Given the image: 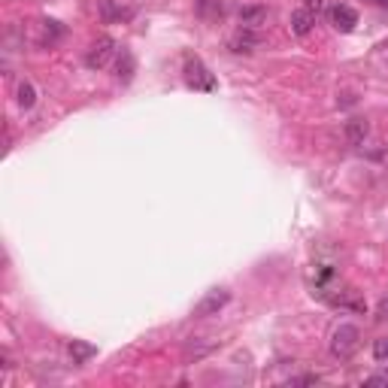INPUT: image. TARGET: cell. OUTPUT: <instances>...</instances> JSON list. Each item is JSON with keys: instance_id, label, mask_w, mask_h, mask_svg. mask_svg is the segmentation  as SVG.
I'll use <instances>...</instances> for the list:
<instances>
[{"instance_id": "cell-1", "label": "cell", "mask_w": 388, "mask_h": 388, "mask_svg": "<svg viewBox=\"0 0 388 388\" xmlns=\"http://www.w3.org/2000/svg\"><path fill=\"white\" fill-rule=\"evenodd\" d=\"M358 343H361V331H358V324L352 322H340L334 331H331V340H328V349L334 358H340V361H346V358L355 355Z\"/></svg>"}, {"instance_id": "cell-2", "label": "cell", "mask_w": 388, "mask_h": 388, "mask_svg": "<svg viewBox=\"0 0 388 388\" xmlns=\"http://www.w3.org/2000/svg\"><path fill=\"white\" fill-rule=\"evenodd\" d=\"M182 76H185V86L194 88V91H216V88H218L216 76L209 73V67L203 64L201 58H185Z\"/></svg>"}, {"instance_id": "cell-3", "label": "cell", "mask_w": 388, "mask_h": 388, "mask_svg": "<svg viewBox=\"0 0 388 388\" xmlns=\"http://www.w3.org/2000/svg\"><path fill=\"white\" fill-rule=\"evenodd\" d=\"M116 55H118V43H116V40H112V37H97L94 43H91L88 55H86V67L103 70V67H109L112 61H116Z\"/></svg>"}, {"instance_id": "cell-4", "label": "cell", "mask_w": 388, "mask_h": 388, "mask_svg": "<svg viewBox=\"0 0 388 388\" xmlns=\"http://www.w3.org/2000/svg\"><path fill=\"white\" fill-rule=\"evenodd\" d=\"M228 300H231L228 288H213V292H207L201 300H197L194 319H209V315H218L224 307H228Z\"/></svg>"}, {"instance_id": "cell-5", "label": "cell", "mask_w": 388, "mask_h": 388, "mask_svg": "<svg viewBox=\"0 0 388 388\" xmlns=\"http://www.w3.org/2000/svg\"><path fill=\"white\" fill-rule=\"evenodd\" d=\"M328 18L340 34H352L358 25V12H355V6H349V3H334L328 10Z\"/></svg>"}, {"instance_id": "cell-6", "label": "cell", "mask_w": 388, "mask_h": 388, "mask_svg": "<svg viewBox=\"0 0 388 388\" xmlns=\"http://www.w3.org/2000/svg\"><path fill=\"white\" fill-rule=\"evenodd\" d=\"M258 46H261V37H258V31H252V27H240L234 37L228 40V49L234 55H252Z\"/></svg>"}, {"instance_id": "cell-7", "label": "cell", "mask_w": 388, "mask_h": 388, "mask_svg": "<svg viewBox=\"0 0 388 388\" xmlns=\"http://www.w3.org/2000/svg\"><path fill=\"white\" fill-rule=\"evenodd\" d=\"M313 27H315V12H309L307 6H303V10H294L292 16H288V31H292L294 37H307Z\"/></svg>"}, {"instance_id": "cell-8", "label": "cell", "mask_w": 388, "mask_h": 388, "mask_svg": "<svg viewBox=\"0 0 388 388\" xmlns=\"http://www.w3.org/2000/svg\"><path fill=\"white\" fill-rule=\"evenodd\" d=\"M237 18H240V27H252V31H258V27L267 22V6H258V3L243 6Z\"/></svg>"}, {"instance_id": "cell-9", "label": "cell", "mask_w": 388, "mask_h": 388, "mask_svg": "<svg viewBox=\"0 0 388 388\" xmlns=\"http://www.w3.org/2000/svg\"><path fill=\"white\" fill-rule=\"evenodd\" d=\"M343 133H346V140H349V146H364L367 133H370V125H367V118H349Z\"/></svg>"}, {"instance_id": "cell-10", "label": "cell", "mask_w": 388, "mask_h": 388, "mask_svg": "<svg viewBox=\"0 0 388 388\" xmlns=\"http://www.w3.org/2000/svg\"><path fill=\"white\" fill-rule=\"evenodd\" d=\"M37 86H34L31 79H22L18 82V88H16V103L22 109H34V103H37Z\"/></svg>"}, {"instance_id": "cell-11", "label": "cell", "mask_w": 388, "mask_h": 388, "mask_svg": "<svg viewBox=\"0 0 388 388\" xmlns=\"http://www.w3.org/2000/svg\"><path fill=\"white\" fill-rule=\"evenodd\" d=\"M94 355H97V346H91L86 340H73V343H70V358H73V364H86Z\"/></svg>"}, {"instance_id": "cell-12", "label": "cell", "mask_w": 388, "mask_h": 388, "mask_svg": "<svg viewBox=\"0 0 388 388\" xmlns=\"http://www.w3.org/2000/svg\"><path fill=\"white\" fill-rule=\"evenodd\" d=\"M116 76L122 82H131L133 79V55L128 49H122V52L116 55Z\"/></svg>"}, {"instance_id": "cell-13", "label": "cell", "mask_w": 388, "mask_h": 388, "mask_svg": "<svg viewBox=\"0 0 388 388\" xmlns=\"http://www.w3.org/2000/svg\"><path fill=\"white\" fill-rule=\"evenodd\" d=\"M101 3V16L103 22H112V18H128L131 10H122V6H116V0H97Z\"/></svg>"}, {"instance_id": "cell-14", "label": "cell", "mask_w": 388, "mask_h": 388, "mask_svg": "<svg viewBox=\"0 0 388 388\" xmlns=\"http://www.w3.org/2000/svg\"><path fill=\"white\" fill-rule=\"evenodd\" d=\"M197 12L201 16H218L222 12V0H197Z\"/></svg>"}, {"instance_id": "cell-15", "label": "cell", "mask_w": 388, "mask_h": 388, "mask_svg": "<svg viewBox=\"0 0 388 388\" xmlns=\"http://www.w3.org/2000/svg\"><path fill=\"white\" fill-rule=\"evenodd\" d=\"M373 358H376V361H388V337H379V340L373 343Z\"/></svg>"}, {"instance_id": "cell-16", "label": "cell", "mask_w": 388, "mask_h": 388, "mask_svg": "<svg viewBox=\"0 0 388 388\" xmlns=\"http://www.w3.org/2000/svg\"><path fill=\"white\" fill-rule=\"evenodd\" d=\"M367 155L370 158H376V161H388V149L383 143H373V149H367Z\"/></svg>"}, {"instance_id": "cell-17", "label": "cell", "mask_w": 388, "mask_h": 388, "mask_svg": "<svg viewBox=\"0 0 388 388\" xmlns=\"http://www.w3.org/2000/svg\"><path fill=\"white\" fill-rule=\"evenodd\" d=\"M288 383L292 385H315L319 376H315V373H307V376H294V379H288Z\"/></svg>"}, {"instance_id": "cell-18", "label": "cell", "mask_w": 388, "mask_h": 388, "mask_svg": "<svg viewBox=\"0 0 388 388\" xmlns=\"http://www.w3.org/2000/svg\"><path fill=\"white\" fill-rule=\"evenodd\" d=\"M376 61H379V64H383V67H388V40H385V43L376 49Z\"/></svg>"}, {"instance_id": "cell-19", "label": "cell", "mask_w": 388, "mask_h": 388, "mask_svg": "<svg viewBox=\"0 0 388 388\" xmlns=\"http://www.w3.org/2000/svg\"><path fill=\"white\" fill-rule=\"evenodd\" d=\"M364 385H388V373H379V376H367Z\"/></svg>"}, {"instance_id": "cell-20", "label": "cell", "mask_w": 388, "mask_h": 388, "mask_svg": "<svg viewBox=\"0 0 388 388\" xmlns=\"http://www.w3.org/2000/svg\"><path fill=\"white\" fill-rule=\"evenodd\" d=\"M376 319H388V298H383V303L376 307Z\"/></svg>"}, {"instance_id": "cell-21", "label": "cell", "mask_w": 388, "mask_h": 388, "mask_svg": "<svg viewBox=\"0 0 388 388\" xmlns=\"http://www.w3.org/2000/svg\"><path fill=\"white\" fill-rule=\"evenodd\" d=\"M373 3H379V6H388V0H373Z\"/></svg>"}]
</instances>
